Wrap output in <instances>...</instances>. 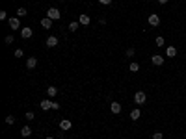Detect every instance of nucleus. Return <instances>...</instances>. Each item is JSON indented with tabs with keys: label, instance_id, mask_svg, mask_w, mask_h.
Here are the masks:
<instances>
[{
	"label": "nucleus",
	"instance_id": "obj_1",
	"mask_svg": "<svg viewBox=\"0 0 186 139\" xmlns=\"http://www.w3.org/2000/svg\"><path fill=\"white\" fill-rule=\"evenodd\" d=\"M47 17H49L50 20H58V19L61 17V13H60V9H56V8H49V9H47Z\"/></svg>",
	"mask_w": 186,
	"mask_h": 139
},
{
	"label": "nucleus",
	"instance_id": "obj_2",
	"mask_svg": "<svg viewBox=\"0 0 186 139\" xmlns=\"http://www.w3.org/2000/svg\"><path fill=\"white\" fill-rule=\"evenodd\" d=\"M145 100H147V95H145L143 91H138V93L134 95V102H136L138 106H143V104H145Z\"/></svg>",
	"mask_w": 186,
	"mask_h": 139
},
{
	"label": "nucleus",
	"instance_id": "obj_3",
	"mask_svg": "<svg viewBox=\"0 0 186 139\" xmlns=\"http://www.w3.org/2000/svg\"><path fill=\"white\" fill-rule=\"evenodd\" d=\"M151 61H153V65L162 67V65H164V61H166V58H164L162 54H153V56H151Z\"/></svg>",
	"mask_w": 186,
	"mask_h": 139
},
{
	"label": "nucleus",
	"instance_id": "obj_4",
	"mask_svg": "<svg viewBox=\"0 0 186 139\" xmlns=\"http://www.w3.org/2000/svg\"><path fill=\"white\" fill-rule=\"evenodd\" d=\"M147 23H149V26H151V28L158 26V24H160V15H156V13H151V15H149V19H147Z\"/></svg>",
	"mask_w": 186,
	"mask_h": 139
},
{
	"label": "nucleus",
	"instance_id": "obj_5",
	"mask_svg": "<svg viewBox=\"0 0 186 139\" xmlns=\"http://www.w3.org/2000/svg\"><path fill=\"white\" fill-rule=\"evenodd\" d=\"M32 35H34V32H32V28H30V26L20 28V37H23V39H30Z\"/></svg>",
	"mask_w": 186,
	"mask_h": 139
},
{
	"label": "nucleus",
	"instance_id": "obj_6",
	"mask_svg": "<svg viewBox=\"0 0 186 139\" xmlns=\"http://www.w3.org/2000/svg\"><path fill=\"white\" fill-rule=\"evenodd\" d=\"M78 23H80V26H90V23H91V19L87 17L86 13H82V15L78 17Z\"/></svg>",
	"mask_w": 186,
	"mask_h": 139
},
{
	"label": "nucleus",
	"instance_id": "obj_7",
	"mask_svg": "<svg viewBox=\"0 0 186 139\" xmlns=\"http://www.w3.org/2000/svg\"><path fill=\"white\" fill-rule=\"evenodd\" d=\"M56 45H58V37H56V35H49V37H47V47H49V48H54Z\"/></svg>",
	"mask_w": 186,
	"mask_h": 139
},
{
	"label": "nucleus",
	"instance_id": "obj_8",
	"mask_svg": "<svg viewBox=\"0 0 186 139\" xmlns=\"http://www.w3.org/2000/svg\"><path fill=\"white\" fill-rule=\"evenodd\" d=\"M110 110H112V113H114V115H119V113H121V104L114 100V102L110 104Z\"/></svg>",
	"mask_w": 186,
	"mask_h": 139
},
{
	"label": "nucleus",
	"instance_id": "obj_9",
	"mask_svg": "<svg viewBox=\"0 0 186 139\" xmlns=\"http://www.w3.org/2000/svg\"><path fill=\"white\" fill-rule=\"evenodd\" d=\"M8 23H9V26H11V30H19V28H20V23H19L17 17H11Z\"/></svg>",
	"mask_w": 186,
	"mask_h": 139
},
{
	"label": "nucleus",
	"instance_id": "obj_10",
	"mask_svg": "<svg viewBox=\"0 0 186 139\" xmlns=\"http://www.w3.org/2000/svg\"><path fill=\"white\" fill-rule=\"evenodd\" d=\"M52 23H54V20H50L49 17H45V19H41V26L45 28V30H50V28H52Z\"/></svg>",
	"mask_w": 186,
	"mask_h": 139
},
{
	"label": "nucleus",
	"instance_id": "obj_11",
	"mask_svg": "<svg viewBox=\"0 0 186 139\" xmlns=\"http://www.w3.org/2000/svg\"><path fill=\"white\" fill-rule=\"evenodd\" d=\"M47 95H49L50 98L56 97V95H58V87H56V85H49V87H47Z\"/></svg>",
	"mask_w": 186,
	"mask_h": 139
},
{
	"label": "nucleus",
	"instance_id": "obj_12",
	"mask_svg": "<svg viewBox=\"0 0 186 139\" xmlns=\"http://www.w3.org/2000/svg\"><path fill=\"white\" fill-rule=\"evenodd\" d=\"M36 65H37V59H36L34 56H32V58H28V59H26V67H28L30 71H32V69H36Z\"/></svg>",
	"mask_w": 186,
	"mask_h": 139
},
{
	"label": "nucleus",
	"instance_id": "obj_13",
	"mask_svg": "<svg viewBox=\"0 0 186 139\" xmlns=\"http://www.w3.org/2000/svg\"><path fill=\"white\" fill-rule=\"evenodd\" d=\"M41 110H43V111L52 110V100H41Z\"/></svg>",
	"mask_w": 186,
	"mask_h": 139
},
{
	"label": "nucleus",
	"instance_id": "obj_14",
	"mask_svg": "<svg viewBox=\"0 0 186 139\" xmlns=\"http://www.w3.org/2000/svg\"><path fill=\"white\" fill-rule=\"evenodd\" d=\"M140 117H141V111H140V108H134L132 111H130V119H132V121H138Z\"/></svg>",
	"mask_w": 186,
	"mask_h": 139
},
{
	"label": "nucleus",
	"instance_id": "obj_15",
	"mask_svg": "<svg viewBox=\"0 0 186 139\" xmlns=\"http://www.w3.org/2000/svg\"><path fill=\"white\" fill-rule=\"evenodd\" d=\"M166 56L168 58H175V56H177V48H175V47H168L166 48Z\"/></svg>",
	"mask_w": 186,
	"mask_h": 139
},
{
	"label": "nucleus",
	"instance_id": "obj_16",
	"mask_svg": "<svg viewBox=\"0 0 186 139\" xmlns=\"http://www.w3.org/2000/svg\"><path fill=\"white\" fill-rule=\"evenodd\" d=\"M60 128H61V130H71V121L69 119H63L60 122Z\"/></svg>",
	"mask_w": 186,
	"mask_h": 139
},
{
	"label": "nucleus",
	"instance_id": "obj_17",
	"mask_svg": "<svg viewBox=\"0 0 186 139\" xmlns=\"http://www.w3.org/2000/svg\"><path fill=\"white\" fill-rule=\"evenodd\" d=\"M155 45H156L158 48H162V47H166V39H164L162 35H158V37L155 39Z\"/></svg>",
	"mask_w": 186,
	"mask_h": 139
},
{
	"label": "nucleus",
	"instance_id": "obj_18",
	"mask_svg": "<svg viewBox=\"0 0 186 139\" xmlns=\"http://www.w3.org/2000/svg\"><path fill=\"white\" fill-rule=\"evenodd\" d=\"M20 135H23V137L32 135V128H30V126H23V128H20Z\"/></svg>",
	"mask_w": 186,
	"mask_h": 139
},
{
	"label": "nucleus",
	"instance_id": "obj_19",
	"mask_svg": "<svg viewBox=\"0 0 186 139\" xmlns=\"http://www.w3.org/2000/svg\"><path fill=\"white\" fill-rule=\"evenodd\" d=\"M138 71H140V63L132 61V63H130V72H138Z\"/></svg>",
	"mask_w": 186,
	"mask_h": 139
},
{
	"label": "nucleus",
	"instance_id": "obj_20",
	"mask_svg": "<svg viewBox=\"0 0 186 139\" xmlns=\"http://www.w3.org/2000/svg\"><path fill=\"white\" fill-rule=\"evenodd\" d=\"M78 26H80V23H78V20H74V23L69 24V30H71V32H76V30H78Z\"/></svg>",
	"mask_w": 186,
	"mask_h": 139
},
{
	"label": "nucleus",
	"instance_id": "obj_21",
	"mask_svg": "<svg viewBox=\"0 0 186 139\" xmlns=\"http://www.w3.org/2000/svg\"><path fill=\"white\" fill-rule=\"evenodd\" d=\"M26 13H28L26 8H19V9H17V17H26Z\"/></svg>",
	"mask_w": 186,
	"mask_h": 139
},
{
	"label": "nucleus",
	"instance_id": "obj_22",
	"mask_svg": "<svg viewBox=\"0 0 186 139\" xmlns=\"http://www.w3.org/2000/svg\"><path fill=\"white\" fill-rule=\"evenodd\" d=\"M24 119H26V121H34V119H36V115H34V111H26V115H24Z\"/></svg>",
	"mask_w": 186,
	"mask_h": 139
},
{
	"label": "nucleus",
	"instance_id": "obj_23",
	"mask_svg": "<svg viewBox=\"0 0 186 139\" xmlns=\"http://www.w3.org/2000/svg\"><path fill=\"white\" fill-rule=\"evenodd\" d=\"M13 122H15V117L13 115H8L6 117V124H13Z\"/></svg>",
	"mask_w": 186,
	"mask_h": 139
},
{
	"label": "nucleus",
	"instance_id": "obj_24",
	"mask_svg": "<svg viewBox=\"0 0 186 139\" xmlns=\"http://www.w3.org/2000/svg\"><path fill=\"white\" fill-rule=\"evenodd\" d=\"M13 41H15V39H13V35H6V39H4V43H6V45H11Z\"/></svg>",
	"mask_w": 186,
	"mask_h": 139
},
{
	"label": "nucleus",
	"instance_id": "obj_25",
	"mask_svg": "<svg viewBox=\"0 0 186 139\" xmlns=\"http://www.w3.org/2000/svg\"><path fill=\"white\" fill-rule=\"evenodd\" d=\"M134 54H136V50H134L132 47H130V48H127V56H128V58H132Z\"/></svg>",
	"mask_w": 186,
	"mask_h": 139
},
{
	"label": "nucleus",
	"instance_id": "obj_26",
	"mask_svg": "<svg viewBox=\"0 0 186 139\" xmlns=\"http://www.w3.org/2000/svg\"><path fill=\"white\" fill-rule=\"evenodd\" d=\"M13 56H15V58H23V56H24V52H23V50H20V48H17Z\"/></svg>",
	"mask_w": 186,
	"mask_h": 139
},
{
	"label": "nucleus",
	"instance_id": "obj_27",
	"mask_svg": "<svg viewBox=\"0 0 186 139\" xmlns=\"http://www.w3.org/2000/svg\"><path fill=\"white\" fill-rule=\"evenodd\" d=\"M162 137H164L162 132H155V134H153V139H162Z\"/></svg>",
	"mask_w": 186,
	"mask_h": 139
},
{
	"label": "nucleus",
	"instance_id": "obj_28",
	"mask_svg": "<svg viewBox=\"0 0 186 139\" xmlns=\"http://www.w3.org/2000/svg\"><path fill=\"white\" fill-rule=\"evenodd\" d=\"M8 19V13L6 11H0V20H6Z\"/></svg>",
	"mask_w": 186,
	"mask_h": 139
},
{
	"label": "nucleus",
	"instance_id": "obj_29",
	"mask_svg": "<svg viewBox=\"0 0 186 139\" xmlns=\"http://www.w3.org/2000/svg\"><path fill=\"white\" fill-rule=\"evenodd\" d=\"M99 2H101L102 6H110V4H112V0H99Z\"/></svg>",
	"mask_w": 186,
	"mask_h": 139
},
{
	"label": "nucleus",
	"instance_id": "obj_30",
	"mask_svg": "<svg viewBox=\"0 0 186 139\" xmlns=\"http://www.w3.org/2000/svg\"><path fill=\"white\" fill-rule=\"evenodd\" d=\"M52 110L58 111V110H60V104H58V102H52Z\"/></svg>",
	"mask_w": 186,
	"mask_h": 139
},
{
	"label": "nucleus",
	"instance_id": "obj_31",
	"mask_svg": "<svg viewBox=\"0 0 186 139\" xmlns=\"http://www.w3.org/2000/svg\"><path fill=\"white\" fill-rule=\"evenodd\" d=\"M156 2H158V4H166V2H168V0H156Z\"/></svg>",
	"mask_w": 186,
	"mask_h": 139
},
{
	"label": "nucleus",
	"instance_id": "obj_32",
	"mask_svg": "<svg viewBox=\"0 0 186 139\" xmlns=\"http://www.w3.org/2000/svg\"><path fill=\"white\" fill-rule=\"evenodd\" d=\"M47 139H54V137H47Z\"/></svg>",
	"mask_w": 186,
	"mask_h": 139
},
{
	"label": "nucleus",
	"instance_id": "obj_33",
	"mask_svg": "<svg viewBox=\"0 0 186 139\" xmlns=\"http://www.w3.org/2000/svg\"><path fill=\"white\" fill-rule=\"evenodd\" d=\"M58 2H63V0H58Z\"/></svg>",
	"mask_w": 186,
	"mask_h": 139
}]
</instances>
